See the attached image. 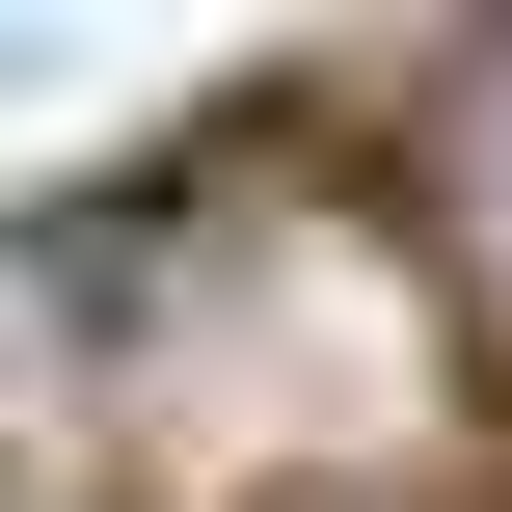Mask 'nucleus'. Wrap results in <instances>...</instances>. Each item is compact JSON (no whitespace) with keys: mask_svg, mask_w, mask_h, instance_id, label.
Listing matches in <instances>:
<instances>
[{"mask_svg":"<svg viewBox=\"0 0 512 512\" xmlns=\"http://www.w3.org/2000/svg\"><path fill=\"white\" fill-rule=\"evenodd\" d=\"M432 162H459V216H486V270H512V54L459 81V108H432Z\"/></svg>","mask_w":512,"mask_h":512,"instance_id":"1","label":"nucleus"}]
</instances>
